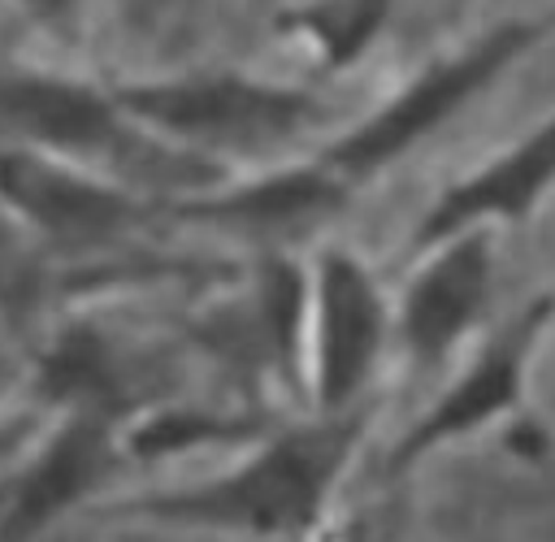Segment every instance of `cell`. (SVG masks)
Instances as JSON below:
<instances>
[{
	"instance_id": "cell-7",
	"label": "cell",
	"mask_w": 555,
	"mask_h": 542,
	"mask_svg": "<svg viewBox=\"0 0 555 542\" xmlns=\"http://www.w3.org/2000/svg\"><path fill=\"white\" fill-rule=\"evenodd\" d=\"M555 186V117L525 134L512 152L481 165L473 178L455 182L421 221L416 247L434 251L438 243L481 230L486 221H525L533 204Z\"/></svg>"
},
{
	"instance_id": "cell-9",
	"label": "cell",
	"mask_w": 555,
	"mask_h": 542,
	"mask_svg": "<svg viewBox=\"0 0 555 542\" xmlns=\"http://www.w3.org/2000/svg\"><path fill=\"white\" fill-rule=\"evenodd\" d=\"M490 295V247L486 230L455 234L429 251L403 299V343L421 364L447 356L468 325L481 317Z\"/></svg>"
},
{
	"instance_id": "cell-15",
	"label": "cell",
	"mask_w": 555,
	"mask_h": 542,
	"mask_svg": "<svg viewBox=\"0 0 555 542\" xmlns=\"http://www.w3.org/2000/svg\"><path fill=\"white\" fill-rule=\"evenodd\" d=\"M30 4H39V9H65L69 0H30Z\"/></svg>"
},
{
	"instance_id": "cell-11",
	"label": "cell",
	"mask_w": 555,
	"mask_h": 542,
	"mask_svg": "<svg viewBox=\"0 0 555 542\" xmlns=\"http://www.w3.org/2000/svg\"><path fill=\"white\" fill-rule=\"evenodd\" d=\"M343 199V178L334 169H291L260 182H247L212 204H195L191 212H212L225 221H251V225H282L312 212H325Z\"/></svg>"
},
{
	"instance_id": "cell-3",
	"label": "cell",
	"mask_w": 555,
	"mask_h": 542,
	"mask_svg": "<svg viewBox=\"0 0 555 542\" xmlns=\"http://www.w3.org/2000/svg\"><path fill=\"white\" fill-rule=\"evenodd\" d=\"M555 317V295H538L529 299L473 360V369H464L447 395L395 442L390 451V473L399 468H412L416 460H425L429 451L464 438V434H477L481 425H490L494 416L512 412L520 403V390H525V377H529V364H533V351L546 334Z\"/></svg>"
},
{
	"instance_id": "cell-6",
	"label": "cell",
	"mask_w": 555,
	"mask_h": 542,
	"mask_svg": "<svg viewBox=\"0 0 555 542\" xmlns=\"http://www.w3.org/2000/svg\"><path fill=\"white\" fill-rule=\"evenodd\" d=\"M117 460H121V442L113 438L104 412H78L74 421H65L4 494V512H0L4 542H26L39 529H48L61 512L82 503L113 473Z\"/></svg>"
},
{
	"instance_id": "cell-10",
	"label": "cell",
	"mask_w": 555,
	"mask_h": 542,
	"mask_svg": "<svg viewBox=\"0 0 555 542\" xmlns=\"http://www.w3.org/2000/svg\"><path fill=\"white\" fill-rule=\"evenodd\" d=\"M0 113L56 147H104L117 139V108L65 78L26 74L0 82Z\"/></svg>"
},
{
	"instance_id": "cell-1",
	"label": "cell",
	"mask_w": 555,
	"mask_h": 542,
	"mask_svg": "<svg viewBox=\"0 0 555 542\" xmlns=\"http://www.w3.org/2000/svg\"><path fill=\"white\" fill-rule=\"evenodd\" d=\"M356 438V416H321L317 425H299L269 438L256 455H247L221 477L126 499L108 512L186 529H225L243 538H304L321 520Z\"/></svg>"
},
{
	"instance_id": "cell-13",
	"label": "cell",
	"mask_w": 555,
	"mask_h": 542,
	"mask_svg": "<svg viewBox=\"0 0 555 542\" xmlns=\"http://www.w3.org/2000/svg\"><path fill=\"white\" fill-rule=\"evenodd\" d=\"M251 425L247 421H221V416H199V412H160L152 421H139L126 434V451L139 460H156L182 447H204V442H230V438H247Z\"/></svg>"
},
{
	"instance_id": "cell-2",
	"label": "cell",
	"mask_w": 555,
	"mask_h": 542,
	"mask_svg": "<svg viewBox=\"0 0 555 542\" xmlns=\"http://www.w3.org/2000/svg\"><path fill=\"white\" fill-rule=\"evenodd\" d=\"M555 26V13L533 22H516L503 26L494 35H486L481 43H473L468 52L425 69L403 95H395L377 117H369L364 126H356L347 139H338L325 156V169L334 173H369L377 165H386L390 156H399L403 147H412L425 130H434L438 121H447L477 87H486L516 52H525L542 30Z\"/></svg>"
},
{
	"instance_id": "cell-4",
	"label": "cell",
	"mask_w": 555,
	"mask_h": 542,
	"mask_svg": "<svg viewBox=\"0 0 555 542\" xmlns=\"http://www.w3.org/2000/svg\"><path fill=\"white\" fill-rule=\"evenodd\" d=\"M312 399L321 416H343V408L369 382L382 338L386 299L373 273L347 251H325L312 273Z\"/></svg>"
},
{
	"instance_id": "cell-8",
	"label": "cell",
	"mask_w": 555,
	"mask_h": 542,
	"mask_svg": "<svg viewBox=\"0 0 555 542\" xmlns=\"http://www.w3.org/2000/svg\"><path fill=\"white\" fill-rule=\"evenodd\" d=\"M0 204L56 238H95L139 212L117 186L30 147L0 152Z\"/></svg>"
},
{
	"instance_id": "cell-12",
	"label": "cell",
	"mask_w": 555,
	"mask_h": 542,
	"mask_svg": "<svg viewBox=\"0 0 555 542\" xmlns=\"http://www.w3.org/2000/svg\"><path fill=\"white\" fill-rule=\"evenodd\" d=\"M286 22L304 30L330 65H347L373 43L377 26L386 22V0H317Z\"/></svg>"
},
{
	"instance_id": "cell-5",
	"label": "cell",
	"mask_w": 555,
	"mask_h": 542,
	"mask_svg": "<svg viewBox=\"0 0 555 542\" xmlns=\"http://www.w3.org/2000/svg\"><path fill=\"white\" fill-rule=\"evenodd\" d=\"M117 108L134 113L139 121H152L160 130L178 134H225V139H256V134H282L312 117V100L278 87H260L234 74L217 78H186V82H152V87H126L117 95Z\"/></svg>"
},
{
	"instance_id": "cell-14",
	"label": "cell",
	"mask_w": 555,
	"mask_h": 542,
	"mask_svg": "<svg viewBox=\"0 0 555 542\" xmlns=\"http://www.w3.org/2000/svg\"><path fill=\"white\" fill-rule=\"evenodd\" d=\"M30 434H35V421H30V416H22V421H0V468L26 447Z\"/></svg>"
}]
</instances>
